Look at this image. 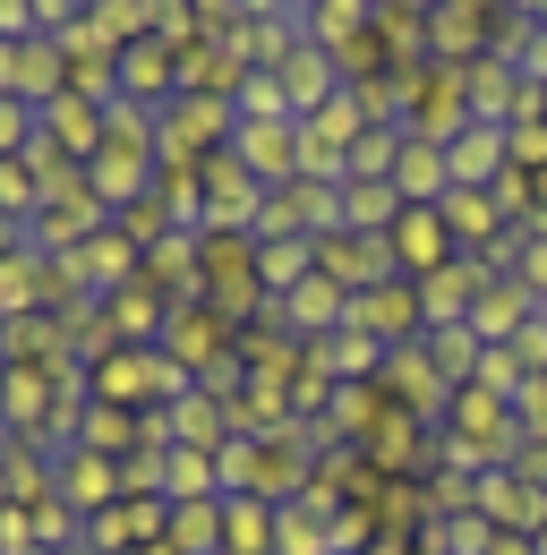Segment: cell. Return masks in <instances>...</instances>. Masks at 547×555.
I'll return each instance as SVG.
<instances>
[{
    "label": "cell",
    "instance_id": "1",
    "mask_svg": "<svg viewBox=\"0 0 547 555\" xmlns=\"http://www.w3.org/2000/svg\"><path fill=\"white\" fill-rule=\"evenodd\" d=\"M394 248H403L410 266H428V257H436V214H428V206L403 214V222H394Z\"/></svg>",
    "mask_w": 547,
    "mask_h": 555
},
{
    "label": "cell",
    "instance_id": "2",
    "mask_svg": "<svg viewBox=\"0 0 547 555\" xmlns=\"http://www.w3.org/2000/svg\"><path fill=\"white\" fill-rule=\"evenodd\" d=\"M17 138H26V112H17L9 94H0V145H17Z\"/></svg>",
    "mask_w": 547,
    "mask_h": 555
}]
</instances>
